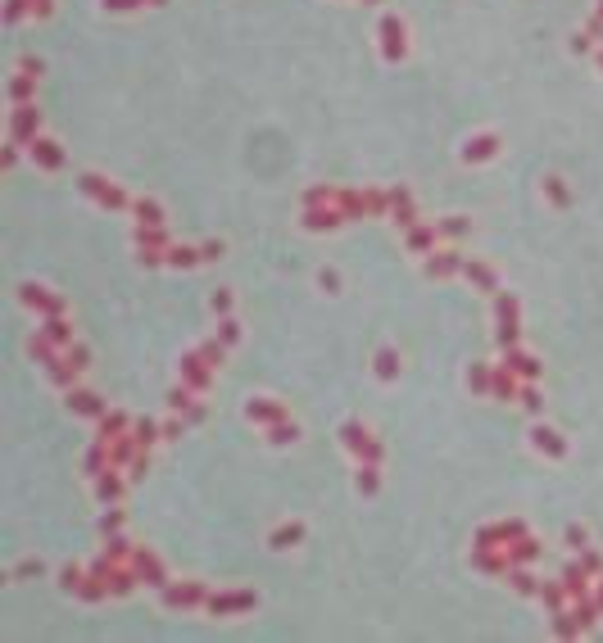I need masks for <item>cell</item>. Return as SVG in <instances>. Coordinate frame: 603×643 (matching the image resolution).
Wrapping results in <instances>:
<instances>
[{"label":"cell","instance_id":"6da1fadb","mask_svg":"<svg viewBox=\"0 0 603 643\" xmlns=\"http://www.w3.org/2000/svg\"><path fill=\"white\" fill-rule=\"evenodd\" d=\"M36 122H41V118H36L32 104H18V109H14V146H18V141H36V136H32Z\"/></svg>","mask_w":603,"mask_h":643},{"label":"cell","instance_id":"7a4b0ae2","mask_svg":"<svg viewBox=\"0 0 603 643\" xmlns=\"http://www.w3.org/2000/svg\"><path fill=\"white\" fill-rule=\"evenodd\" d=\"M381 36H386V59H399V55H404V23H399V18H386V23H381Z\"/></svg>","mask_w":603,"mask_h":643},{"label":"cell","instance_id":"3957f363","mask_svg":"<svg viewBox=\"0 0 603 643\" xmlns=\"http://www.w3.org/2000/svg\"><path fill=\"white\" fill-rule=\"evenodd\" d=\"M499 340L504 344L517 340V304L513 299H499Z\"/></svg>","mask_w":603,"mask_h":643},{"label":"cell","instance_id":"277c9868","mask_svg":"<svg viewBox=\"0 0 603 643\" xmlns=\"http://www.w3.org/2000/svg\"><path fill=\"white\" fill-rule=\"evenodd\" d=\"M82 186L91 190V195L100 199V204H113V209L123 204V195H118V190H113V186H100V177H82Z\"/></svg>","mask_w":603,"mask_h":643},{"label":"cell","instance_id":"5b68a950","mask_svg":"<svg viewBox=\"0 0 603 643\" xmlns=\"http://www.w3.org/2000/svg\"><path fill=\"white\" fill-rule=\"evenodd\" d=\"M137 213H141V227H164V209L155 199H137Z\"/></svg>","mask_w":603,"mask_h":643},{"label":"cell","instance_id":"8992f818","mask_svg":"<svg viewBox=\"0 0 603 643\" xmlns=\"http://www.w3.org/2000/svg\"><path fill=\"white\" fill-rule=\"evenodd\" d=\"M32 146V159L36 163H46V168H55L60 163V150H55V141H27Z\"/></svg>","mask_w":603,"mask_h":643},{"label":"cell","instance_id":"52a82bcc","mask_svg":"<svg viewBox=\"0 0 603 643\" xmlns=\"http://www.w3.org/2000/svg\"><path fill=\"white\" fill-rule=\"evenodd\" d=\"M463 276H467V281H476V285H485V290H494V272H490V267H481V263H463Z\"/></svg>","mask_w":603,"mask_h":643},{"label":"cell","instance_id":"ba28073f","mask_svg":"<svg viewBox=\"0 0 603 643\" xmlns=\"http://www.w3.org/2000/svg\"><path fill=\"white\" fill-rule=\"evenodd\" d=\"M508 372H517V376H540V367H535V358H526V353H508Z\"/></svg>","mask_w":603,"mask_h":643},{"label":"cell","instance_id":"9c48e42d","mask_svg":"<svg viewBox=\"0 0 603 643\" xmlns=\"http://www.w3.org/2000/svg\"><path fill=\"white\" fill-rule=\"evenodd\" d=\"M485 155H494V136H476V141H467L463 159H485Z\"/></svg>","mask_w":603,"mask_h":643},{"label":"cell","instance_id":"30bf717a","mask_svg":"<svg viewBox=\"0 0 603 643\" xmlns=\"http://www.w3.org/2000/svg\"><path fill=\"white\" fill-rule=\"evenodd\" d=\"M454 267H463V263H458V254H440V258H431V263H427V272L431 276H445V272H454Z\"/></svg>","mask_w":603,"mask_h":643},{"label":"cell","instance_id":"8fae6325","mask_svg":"<svg viewBox=\"0 0 603 643\" xmlns=\"http://www.w3.org/2000/svg\"><path fill=\"white\" fill-rule=\"evenodd\" d=\"M23 299H27V304H36V309H46V313H55V309H60V299H50V295H46V290H36V285H27V295H23Z\"/></svg>","mask_w":603,"mask_h":643},{"label":"cell","instance_id":"7c38bea8","mask_svg":"<svg viewBox=\"0 0 603 643\" xmlns=\"http://www.w3.org/2000/svg\"><path fill=\"white\" fill-rule=\"evenodd\" d=\"M531 435H535V448H549V453H562V444H558V439H553V430H544V426H535V430H531Z\"/></svg>","mask_w":603,"mask_h":643},{"label":"cell","instance_id":"4fadbf2b","mask_svg":"<svg viewBox=\"0 0 603 643\" xmlns=\"http://www.w3.org/2000/svg\"><path fill=\"white\" fill-rule=\"evenodd\" d=\"M377 372H381V376H395V353H390V349L377 353Z\"/></svg>","mask_w":603,"mask_h":643},{"label":"cell","instance_id":"5bb4252c","mask_svg":"<svg viewBox=\"0 0 603 643\" xmlns=\"http://www.w3.org/2000/svg\"><path fill=\"white\" fill-rule=\"evenodd\" d=\"M295 539H300V525H291V530H277V549H291Z\"/></svg>","mask_w":603,"mask_h":643},{"label":"cell","instance_id":"9a60e30c","mask_svg":"<svg viewBox=\"0 0 603 643\" xmlns=\"http://www.w3.org/2000/svg\"><path fill=\"white\" fill-rule=\"evenodd\" d=\"M141 0H104V9H137Z\"/></svg>","mask_w":603,"mask_h":643}]
</instances>
